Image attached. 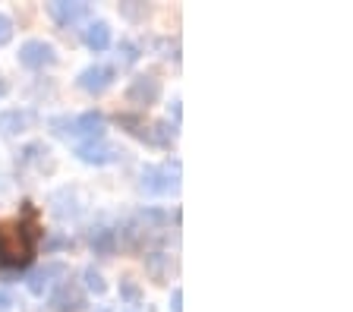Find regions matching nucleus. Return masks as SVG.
I'll return each instance as SVG.
<instances>
[{
    "label": "nucleus",
    "mask_w": 353,
    "mask_h": 312,
    "mask_svg": "<svg viewBox=\"0 0 353 312\" xmlns=\"http://www.w3.org/2000/svg\"><path fill=\"white\" fill-rule=\"evenodd\" d=\"M82 278H85V290H88V293H95V297H104V293H108V281H104V275L98 271L95 265H88L85 271H82Z\"/></svg>",
    "instance_id": "ddd939ff"
},
{
    "label": "nucleus",
    "mask_w": 353,
    "mask_h": 312,
    "mask_svg": "<svg viewBox=\"0 0 353 312\" xmlns=\"http://www.w3.org/2000/svg\"><path fill=\"white\" fill-rule=\"evenodd\" d=\"M98 312H110V309H98Z\"/></svg>",
    "instance_id": "a878e982"
},
{
    "label": "nucleus",
    "mask_w": 353,
    "mask_h": 312,
    "mask_svg": "<svg viewBox=\"0 0 353 312\" xmlns=\"http://www.w3.org/2000/svg\"><path fill=\"white\" fill-rule=\"evenodd\" d=\"M10 38H13V19L7 13H0V48L10 45Z\"/></svg>",
    "instance_id": "6ab92c4d"
},
{
    "label": "nucleus",
    "mask_w": 353,
    "mask_h": 312,
    "mask_svg": "<svg viewBox=\"0 0 353 312\" xmlns=\"http://www.w3.org/2000/svg\"><path fill=\"white\" fill-rule=\"evenodd\" d=\"M76 158L85 161V164H108V161L117 158V149H114L108 139H88L76 149Z\"/></svg>",
    "instance_id": "6e6552de"
},
{
    "label": "nucleus",
    "mask_w": 353,
    "mask_h": 312,
    "mask_svg": "<svg viewBox=\"0 0 353 312\" xmlns=\"http://www.w3.org/2000/svg\"><path fill=\"white\" fill-rule=\"evenodd\" d=\"M63 246H70V240L57 237V240H51V243H48V253H51V249H63Z\"/></svg>",
    "instance_id": "5701e85b"
},
{
    "label": "nucleus",
    "mask_w": 353,
    "mask_h": 312,
    "mask_svg": "<svg viewBox=\"0 0 353 312\" xmlns=\"http://www.w3.org/2000/svg\"><path fill=\"white\" fill-rule=\"evenodd\" d=\"M170 312H183V290L180 287L170 293Z\"/></svg>",
    "instance_id": "412c9836"
},
{
    "label": "nucleus",
    "mask_w": 353,
    "mask_h": 312,
    "mask_svg": "<svg viewBox=\"0 0 353 312\" xmlns=\"http://www.w3.org/2000/svg\"><path fill=\"white\" fill-rule=\"evenodd\" d=\"M54 278H66V265L63 262H51V265L38 268V271H32L29 281H26V287H29L32 297H44L48 290H51Z\"/></svg>",
    "instance_id": "0eeeda50"
},
{
    "label": "nucleus",
    "mask_w": 353,
    "mask_h": 312,
    "mask_svg": "<svg viewBox=\"0 0 353 312\" xmlns=\"http://www.w3.org/2000/svg\"><path fill=\"white\" fill-rule=\"evenodd\" d=\"M48 13H51L60 25H70L88 13V3H63V0H57V3H48Z\"/></svg>",
    "instance_id": "9b49d317"
},
{
    "label": "nucleus",
    "mask_w": 353,
    "mask_h": 312,
    "mask_svg": "<svg viewBox=\"0 0 353 312\" xmlns=\"http://www.w3.org/2000/svg\"><path fill=\"white\" fill-rule=\"evenodd\" d=\"M76 136L85 139H104V114L101 111H85L76 117Z\"/></svg>",
    "instance_id": "9d476101"
},
{
    "label": "nucleus",
    "mask_w": 353,
    "mask_h": 312,
    "mask_svg": "<svg viewBox=\"0 0 353 312\" xmlns=\"http://www.w3.org/2000/svg\"><path fill=\"white\" fill-rule=\"evenodd\" d=\"M7 89H10V85H7V79H0V98L7 95Z\"/></svg>",
    "instance_id": "393cba45"
},
{
    "label": "nucleus",
    "mask_w": 353,
    "mask_h": 312,
    "mask_svg": "<svg viewBox=\"0 0 353 312\" xmlns=\"http://www.w3.org/2000/svg\"><path fill=\"white\" fill-rule=\"evenodd\" d=\"M120 297H123L126 303H139V300H142V290L136 287L130 278H126V281H120Z\"/></svg>",
    "instance_id": "a211bd4d"
},
{
    "label": "nucleus",
    "mask_w": 353,
    "mask_h": 312,
    "mask_svg": "<svg viewBox=\"0 0 353 312\" xmlns=\"http://www.w3.org/2000/svg\"><path fill=\"white\" fill-rule=\"evenodd\" d=\"M180 186V161L174 164H148L142 167V189L152 196H164Z\"/></svg>",
    "instance_id": "f03ea898"
},
{
    "label": "nucleus",
    "mask_w": 353,
    "mask_h": 312,
    "mask_svg": "<svg viewBox=\"0 0 353 312\" xmlns=\"http://www.w3.org/2000/svg\"><path fill=\"white\" fill-rule=\"evenodd\" d=\"M114 237H117V233H114V231H108V227H101V231H98V233H92V246H95L98 253H110V249H114Z\"/></svg>",
    "instance_id": "dca6fc26"
},
{
    "label": "nucleus",
    "mask_w": 353,
    "mask_h": 312,
    "mask_svg": "<svg viewBox=\"0 0 353 312\" xmlns=\"http://www.w3.org/2000/svg\"><path fill=\"white\" fill-rule=\"evenodd\" d=\"M48 123L57 136H76V117H51Z\"/></svg>",
    "instance_id": "f3484780"
},
{
    "label": "nucleus",
    "mask_w": 353,
    "mask_h": 312,
    "mask_svg": "<svg viewBox=\"0 0 353 312\" xmlns=\"http://www.w3.org/2000/svg\"><path fill=\"white\" fill-rule=\"evenodd\" d=\"M126 101L136 104V107H152V104L161 101V79L152 73L145 76H136L126 89Z\"/></svg>",
    "instance_id": "7ed1b4c3"
},
{
    "label": "nucleus",
    "mask_w": 353,
    "mask_h": 312,
    "mask_svg": "<svg viewBox=\"0 0 353 312\" xmlns=\"http://www.w3.org/2000/svg\"><path fill=\"white\" fill-rule=\"evenodd\" d=\"M10 306H13V293H10V290H0V312L10 309Z\"/></svg>",
    "instance_id": "4be33fe9"
},
{
    "label": "nucleus",
    "mask_w": 353,
    "mask_h": 312,
    "mask_svg": "<svg viewBox=\"0 0 353 312\" xmlns=\"http://www.w3.org/2000/svg\"><path fill=\"white\" fill-rule=\"evenodd\" d=\"M114 79H117V70L114 67H104V63H92V67H85L79 73V89L88 92V95H101V92H108L110 85H114Z\"/></svg>",
    "instance_id": "39448f33"
},
{
    "label": "nucleus",
    "mask_w": 353,
    "mask_h": 312,
    "mask_svg": "<svg viewBox=\"0 0 353 312\" xmlns=\"http://www.w3.org/2000/svg\"><path fill=\"white\" fill-rule=\"evenodd\" d=\"M168 256L164 253H152V256H145V265H148V271H152V278L158 284H164V275H168Z\"/></svg>",
    "instance_id": "4468645a"
},
{
    "label": "nucleus",
    "mask_w": 353,
    "mask_h": 312,
    "mask_svg": "<svg viewBox=\"0 0 353 312\" xmlns=\"http://www.w3.org/2000/svg\"><path fill=\"white\" fill-rule=\"evenodd\" d=\"M35 114L32 111H19V107H10V111H0V136H19L35 123Z\"/></svg>",
    "instance_id": "1a4fd4ad"
},
{
    "label": "nucleus",
    "mask_w": 353,
    "mask_h": 312,
    "mask_svg": "<svg viewBox=\"0 0 353 312\" xmlns=\"http://www.w3.org/2000/svg\"><path fill=\"white\" fill-rule=\"evenodd\" d=\"M19 63L29 70L54 67V63H57V51H54V45L41 41V38H32V41H26V45L19 48Z\"/></svg>",
    "instance_id": "20e7f679"
},
{
    "label": "nucleus",
    "mask_w": 353,
    "mask_h": 312,
    "mask_svg": "<svg viewBox=\"0 0 353 312\" xmlns=\"http://www.w3.org/2000/svg\"><path fill=\"white\" fill-rule=\"evenodd\" d=\"M142 51L139 45H132V41H120L117 45V63L120 67H132V63H139Z\"/></svg>",
    "instance_id": "2eb2a0df"
},
{
    "label": "nucleus",
    "mask_w": 353,
    "mask_h": 312,
    "mask_svg": "<svg viewBox=\"0 0 353 312\" xmlns=\"http://www.w3.org/2000/svg\"><path fill=\"white\" fill-rule=\"evenodd\" d=\"M41 215L32 202H22L19 218L0 221V262L22 268L35 259V243L41 240Z\"/></svg>",
    "instance_id": "f257e3e1"
},
{
    "label": "nucleus",
    "mask_w": 353,
    "mask_h": 312,
    "mask_svg": "<svg viewBox=\"0 0 353 312\" xmlns=\"http://www.w3.org/2000/svg\"><path fill=\"white\" fill-rule=\"evenodd\" d=\"M51 309L54 312H82L85 309V293L66 278V281H60L57 290L51 293Z\"/></svg>",
    "instance_id": "423d86ee"
},
{
    "label": "nucleus",
    "mask_w": 353,
    "mask_h": 312,
    "mask_svg": "<svg viewBox=\"0 0 353 312\" xmlns=\"http://www.w3.org/2000/svg\"><path fill=\"white\" fill-rule=\"evenodd\" d=\"M82 38H85V45L92 48V51H108L110 48V25L104 23V19H92Z\"/></svg>",
    "instance_id": "f8f14e48"
},
{
    "label": "nucleus",
    "mask_w": 353,
    "mask_h": 312,
    "mask_svg": "<svg viewBox=\"0 0 353 312\" xmlns=\"http://www.w3.org/2000/svg\"><path fill=\"white\" fill-rule=\"evenodd\" d=\"M170 114H174V120H176V123H180V101H174V104H170Z\"/></svg>",
    "instance_id": "b1692460"
},
{
    "label": "nucleus",
    "mask_w": 353,
    "mask_h": 312,
    "mask_svg": "<svg viewBox=\"0 0 353 312\" xmlns=\"http://www.w3.org/2000/svg\"><path fill=\"white\" fill-rule=\"evenodd\" d=\"M139 221H148V224H168V215L158 211V208H142L139 211Z\"/></svg>",
    "instance_id": "aec40b11"
}]
</instances>
